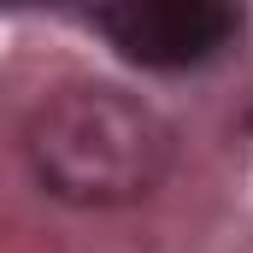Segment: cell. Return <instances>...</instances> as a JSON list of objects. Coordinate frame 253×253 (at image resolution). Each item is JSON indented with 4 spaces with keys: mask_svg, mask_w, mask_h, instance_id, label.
<instances>
[{
    "mask_svg": "<svg viewBox=\"0 0 253 253\" xmlns=\"http://www.w3.org/2000/svg\"><path fill=\"white\" fill-rule=\"evenodd\" d=\"M12 6H24V0H12Z\"/></svg>",
    "mask_w": 253,
    "mask_h": 253,
    "instance_id": "3957f363",
    "label": "cell"
},
{
    "mask_svg": "<svg viewBox=\"0 0 253 253\" xmlns=\"http://www.w3.org/2000/svg\"><path fill=\"white\" fill-rule=\"evenodd\" d=\"M30 159L53 194L112 206L159 183L171 135L141 100L118 88H65L30 124Z\"/></svg>",
    "mask_w": 253,
    "mask_h": 253,
    "instance_id": "6da1fadb",
    "label": "cell"
},
{
    "mask_svg": "<svg viewBox=\"0 0 253 253\" xmlns=\"http://www.w3.org/2000/svg\"><path fill=\"white\" fill-rule=\"evenodd\" d=\"M236 18H242L236 0H106L100 12L112 47L159 71L212 59L236 36Z\"/></svg>",
    "mask_w": 253,
    "mask_h": 253,
    "instance_id": "7a4b0ae2",
    "label": "cell"
}]
</instances>
